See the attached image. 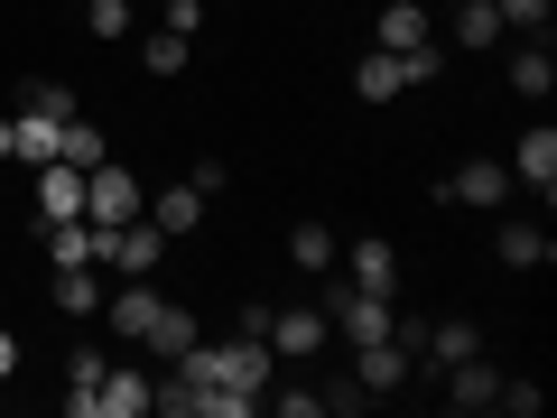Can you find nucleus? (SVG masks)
Listing matches in <instances>:
<instances>
[{"label": "nucleus", "mask_w": 557, "mask_h": 418, "mask_svg": "<svg viewBox=\"0 0 557 418\" xmlns=\"http://www.w3.org/2000/svg\"><path fill=\"white\" fill-rule=\"evenodd\" d=\"M354 381H362V399H381V391H399L409 381V344H354Z\"/></svg>", "instance_id": "9"}, {"label": "nucleus", "mask_w": 557, "mask_h": 418, "mask_svg": "<svg viewBox=\"0 0 557 418\" xmlns=\"http://www.w3.org/2000/svg\"><path fill=\"white\" fill-rule=\"evenodd\" d=\"M493 409H511V418H539V409H548V391H539V381H502V399H493Z\"/></svg>", "instance_id": "30"}, {"label": "nucleus", "mask_w": 557, "mask_h": 418, "mask_svg": "<svg viewBox=\"0 0 557 418\" xmlns=\"http://www.w3.org/2000/svg\"><path fill=\"white\" fill-rule=\"evenodd\" d=\"M260 335H270L278 362H307V354H325V335H335V325H325V307H270V325H260Z\"/></svg>", "instance_id": "4"}, {"label": "nucleus", "mask_w": 557, "mask_h": 418, "mask_svg": "<svg viewBox=\"0 0 557 418\" xmlns=\"http://www.w3.org/2000/svg\"><path fill=\"white\" fill-rule=\"evenodd\" d=\"M10 372H20V335H0V381H10Z\"/></svg>", "instance_id": "34"}, {"label": "nucleus", "mask_w": 557, "mask_h": 418, "mask_svg": "<svg viewBox=\"0 0 557 418\" xmlns=\"http://www.w3.org/2000/svg\"><path fill=\"white\" fill-rule=\"evenodd\" d=\"M159 381L139 372V362H102V391H94V418H149Z\"/></svg>", "instance_id": "6"}, {"label": "nucleus", "mask_w": 557, "mask_h": 418, "mask_svg": "<svg viewBox=\"0 0 557 418\" xmlns=\"http://www.w3.org/2000/svg\"><path fill=\"white\" fill-rule=\"evenodd\" d=\"M57 307H65V317H102V298H94V260H84V270H57Z\"/></svg>", "instance_id": "27"}, {"label": "nucleus", "mask_w": 557, "mask_h": 418, "mask_svg": "<svg viewBox=\"0 0 557 418\" xmlns=\"http://www.w3.org/2000/svg\"><path fill=\"white\" fill-rule=\"evenodd\" d=\"M428 10H456V0H428Z\"/></svg>", "instance_id": "36"}, {"label": "nucleus", "mask_w": 557, "mask_h": 418, "mask_svg": "<svg viewBox=\"0 0 557 418\" xmlns=\"http://www.w3.org/2000/svg\"><path fill=\"white\" fill-rule=\"evenodd\" d=\"M437 196H446V205H502V196H511V168H502V159H465Z\"/></svg>", "instance_id": "10"}, {"label": "nucleus", "mask_w": 557, "mask_h": 418, "mask_svg": "<svg viewBox=\"0 0 557 418\" xmlns=\"http://www.w3.org/2000/svg\"><path fill=\"white\" fill-rule=\"evenodd\" d=\"M381 47H391V57H409V47H428L437 38V10H428V0H391V10H381Z\"/></svg>", "instance_id": "11"}, {"label": "nucleus", "mask_w": 557, "mask_h": 418, "mask_svg": "<svg viewBox=\"0 0 557 418\" xmlns=\"http://www.w3.org/2000/svg\"><path fill=\"white\" fill-rule=\"evenodd\" d=\"M139 344H149V354H168V362H177L186 344H196V317H186V307H159V317H149V335H139Z\"/></svg>", "instance_id": "22"}, {"label": "nucleus", "mask_w": 557, "mask_h": 418, "mask_svg": "<svg viewBox=\"0 0 557 418\" xmlns=\"http://www.w3.org/2000/svg\"><path fill=\"white\" fill-rule=\"evenodd\" d=\"M0 159H10V121H0Z\"/></svg>", "instance_id": "35"}, {"label": "nucleus", "mask_w": 557, "mask_h": 418, "mask_svg": "<svg viewBox=\"0 0 557 418\" xmlns=\"http://www.w3.org/2000/svg\"><path fill=\"white\" fill-rule=\"evenodd\" d=\"M75 10H84V0H75Z\"/></svg>", "instance_id": "37"}, {"label": "nucleus", "mask_w": 557, "mask_h": 418, "mask_svg": "<svg viewBox=\"0 0 557 418\" xmlns=\"http://www.w3.org/2000/svg\"><path fill=\"white\" fill-rule=\"evenodd\" d=\"M168 28H177V38H196V28H205V0H168Z\"/></svg>", "instance_id": "33"}, {"label": "nucleus", "mask_w": 557, "mask_h": 418, "mask_svg": "<svg viewBox=\"0 0 557 418\" xmlns=\"http://www.w3.org/2000/svg\"><path fill=\"white\" fill-rule=\"evenodd\" d=\"M270 372H278V354H270V335H233V344H214V381H233V391H270Z\"/></svg>", "instance_id": "5"}, {"label": "nucleus", "mask_w": 557, "mask_h": 418, "mask_svg": "<svg viewBox=\"0 0 557 418\" xmlns=\"http://www.w3.org/2000/svg\"><path fill=\"white\" fill-rule=\"evenodd\" d=\"M186 47H196V38H177V28H159V38H149V47H139V65H149V75H186Z\"/></svg>", "instance_id": "28"}, {"label": "nucleus", "mask_w": 557, "mask_h": 418, "mask_svg": "<svg viewBox=\"0 0 557 418\" xmlns=\"http://www.w3.org/2000/svg\"><path fill=\"white\" fill-rule=\"evenodd\" d=\"M493 251H502V270H539V260H548L557 242L539 233V223H502V233H493Z\"/></svg>", "instance_id": "19"}, {"label": "nucleus", "mask_w": 557, "mask_h": 418, "mask_svg": "<svg viewBox=\"0 0 557 418\" xmlns=\"http://www.w3.org/2000/svg\"><path fill=\"white\" fill-rule=\"evenodd\" d=\"M102 251V233L84 214H65V223H47V260H57V270H84V260Z\"/></svg>", "instance_id": "18"}, {"label": "nucleus", "mask_w": 557, "mask_h": 418, "mask_svg": "<svg viewBox=\"0 0 557 418\" xmlns=\"http://www.w3.org/2000/svg\"><path fill=\"white\" fill-rule=\"evenodd\" d=\"M94 233H102V270H112V279H149V270H159V260H168V233H159V223H149V214H131V223H94Z\"/></svg>", "instance_id": "1"}, {"label": "nucleus", "mask_w": 557, "mask_h": 418, "mask_svg": "<svg viewBox=\"0 0 557 418\" xmlns=\"http://www.w3.org/2000/svg\"><path fill=\"white\" fill-rule=\"evenodd\" d=\"M354 94H362V102H399V94H409V65H399L391 47H372V57L354 65Z\"/></svg>", "instance_id": "16"}, {"label": "nucleus", "mask_w": 557, "mask_h": 418, "mask_svg": "<svg viewBox=\"0 0 557 418\" xmlns=\"http://www.w3.org/2000/svg\"><path fill=\"white\" fill-rule=\"evenodd\" d=\"M502 28H520V38H548V0H493Z\"/></svg>", "instance_id": "29"}, {"label": "nucleus", "mask_w": 557, "mask_h": 418, "mask_svg": "<svg viewBox=\"0 0 557 418\" xmlns=\"http://www.w3.org/2000/svg\"><path fill=\"white\" fill-rule=\"evenodd\" d=\"M94 391H102V354L84 344V354H75V372H65V409H75V418H94Z\"/></svg>", "instance_id": "26"}, {"label": "nucleus", "mask_w": 557, "mask_h": 418, "mask_svg": "<svg viewBox=\"0 0 557 418\" xmlns=\"http://www.w3.org/2000/svg\"><path fill=\"white\" fill-rule=\"evenodd\" d=\"M131 214H149V186L131 177V168H84V223H131Z\"/></svg>", "instance_id": "2"}, {"label": "nucleus", "mask_w": 557, "mask_h": 418, "mask_svg": "<svg viewBox=\"0 0 557 418\" xmlns=\"http://www.w3.org/2000/svg\"><path fill=\"white\" fill-rule=\"evenodd\" d=\"M456 47H465V57L502 47V10H493V0H456Z\"/></svg>", "instance_id": "20"}, {"label": "nucleus", "mask_w": 557, "mask_h": 418, "mask_svg": "<svg viewBox=\"0 0 557 418\" xmlns=\"http://www.w3.org/2000/svg\"><path fill=\"white\" fill-rule=\"evenodd\" d=\"M159 307H168V298H159V288H149V279H121V298L102 307V317H112V335H131V344H139V335H149V317H159Z\"/></svg>", "instance_id": "15"}, {"label": "nucleus", "mask_w": 557, "mask_h": 418, "mask_svg": "<svg viewBox=\"0 0 557 418\" xmlns=\"http://www.w3.org/2000/svg\"><path fill=\"white\" fill-rule=\"evenodd\" d=\"M186 186H196V196H205V205H214V196H223V186H233V168H223V159H196V168H186Z\"/></svg>", "instance_id": "32"}, {"label": "nucleus", "mask_w": 557, "mask_h": 418, "mask_svg": "<svg viewBox=\"0 0 557 418\" xmlns=\"http://www.w3.org/2000/svg\"><path fill=\"white\" fill-rule=\"evenodd\" d=\"M325 325H335L344 344H381V335H391V298H372V288L335 279V288H325Z\"/></svg>", "instance_id": "3"}, {"label": "nucleus", "mask_w": 557, "mask_h": 418, "mask_svg": "<svg viewBox=\"0 0 557 418\" xmlns=\"http://www.w3.org/2000/svg\"><path fill=\"white\" fill-rule=\"evenodd\" d=\"M502 168H511V186H539V196H548V186H557V131H548V121H530L520 149H511Z\"/></svg>", "instance_id": "8"}, {"label": "nucleus", "mask_w": 557, "mask_h": 418, "mask_svg": "<svg viewBox=\"0 0 557 418\" xmlns=\"http://www.w3.org/2000/svg\"><path fill=\"white\" fill-rule=\"evenodd\" d=\"M344 279L372 288V298H391V288H399V251H391V242H354V251H344Z\"/></svg>", "instance_id": "12"}, {"label": "nucleus", "mask_w": 557, "mask_h": 418, "mask_svg": "<svg viewBox=\"0 0 557 418\" xmlns=\"http://www.w3.org/2000/svg\"><path fill=\"white\" fill-rule=\"evenodd\" d=\"M149 223H159V233L168 242H177V233H196V223H205V196H196V186H159V196H149Z\"/></svg>", "instance_id": "17"}, {"label": "nucleus", "mask_w": 557, "mask_h": 418, "mask_svg": "<svg viewBox=\"0 0 557 418\" xmlns=\"http://www.w3.org/2000/svg\"><path fill=\"white\" fill-rule=\"evenodd\" d=\"M65 121H75V112L20 102V121H10V159H20V168H47V159H57V131H65Z\"/></svg>", "instance_id": "7"}, {"label": "nucleus", "mask_w": 557, "mask_h": 418, "mask_svg": "<svg viewBox=\"0 0 557 418\" xmlns=\"http://www.w3.org/2000/svg\"><path fill=\"white\" fill-rule=\"evenodd\" d=\"M418 354H437V362L483 354V344H474V317H428V344H418Z\"/></svg>", "instance_id": "21"}, {"label": "nucleus", "mask_w": 557, "mask_h": 418, "mask_svg": "<svg viewBox=\"0 0 557 418\" xmlns=\"http://www.w3.org/2000/svg\"><path fill=\"white\" fill-rule=\"evenodd\" d=\"M94 10V38H131V0H84Z\"/></svg>", "instance_id": "31"}, {"label": "nucleus", "mask_w": 557, "mask_h": 418, "mask_svg": "<svg viewBox=\"0 0 557 418\" xmlns=\"http://www.w3.org/2000/svg\"><path fill=\"white\" fill-rule=\"evenodd\" d=\"M288 260H298L307 279H325L335 270V233H325V223H298V233H288Z\"/></svg>", "instance_id": "23"}, {"label": "nucleus", "mask_w": 557, "mask_h": 418, "mask_svg": "<svg viewBox=\"0 0 557 418\" xmlns=\"http://www.w3.org/2000/svg\"><path fill=\"white\" fill-rule=\"evenodd\" d=\"M548 84H557V65H548V38H530V47L511 57V94H548Z\"/></svg>", "instance_id": "24"}, {"label": "nucleus", "mask_w": 557, "mask_h": 418, "mask_svg": "<svg viewBox=\"0 0 557 418\" xmlns=\"http://www.w3.org/2000/svg\"><path fill=\"white\" fill-rule=\"evenodd\" d=\"M38 214H47V223L84 214V168H65V159H47V168H38Z\"/></svg>", "instance_id": "14"}, {"label": "nucleus", "mask_w": 557, "mask_h": 418, "mask_svg": "<svg viewBox=\"0 0 557 418\" xmlns=\"http://www.w3.org/2000/svg\"><path fill=\"white\" fill-rule=\"evenodd\" d=\"M446 399H456V409H493V399H502V372H493L483 354L446 362Z\"/></svg>", "instance_id": "13"}, {"label": "nucleus", "mask_w": 557, "mask_h": 418, "mask_svg": "<svg viewBox=\"0 0 557 418\" xmlns=\"http://www.w3.org/2000/svg\"><path fill=\"white\" fill-rule=\"evenodd\" d=\"M57 159H65V168H102V131H94L84 112L65 121V131H57Z\"/></svg>", "instance_id": "25"}]
</instances>
